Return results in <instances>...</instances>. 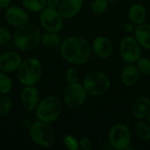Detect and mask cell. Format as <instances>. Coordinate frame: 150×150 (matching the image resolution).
Instances as JSON below:
<instances>
[{"mask_svg":"<svg viewBox=\"0 0 150 150\" xmlns=\"http://www.w3.org/2000/svg\"><path fill=\"white\" fill-rule=\"evenodd\" d=\"M59 47L62 59L73 65L86 63L92 54L91 44L85 38L78 35L65 39Z\"/></svg>","mask_w":150,"mask_h":150,"instance_id":"6da1fadb","label":"cell"},{"mask_svg":"<svg viewBox=\"0 0 150 150\" xmlns=\"http://www.w3.org/2000/svg\"><path fill=\"white\" fill-rule=\"evenodd\" d=\"M40 29L33 24H25L17 27L12 41L14 47L20 51H31L41 43Z\"/></svg>","mask_w":150,"mask_h":150,"instance_id":"7a4b0ae2","label":"cell"},{"mask_svg":"<svg viewBox=\"0 0 150 150\" xmlns=\"http://www.w3.org/2000/svg\"><path fill=\"white\" fill-rule=\"evenodd\" d=\"M62 111L61 100L55 96H47L40 100L34 112L39 120L52 124L55 122Z\"/></svg>","mask_w":150,"mask_h":150,"instance_id":"3957f363","label":"cell"},{"mask_svg":"<svg viewBox=\"0 0 150 150\" xmlns=\"http://www.w3.org/2000/svg\"><path fill=\"white\" fill-rule=\"evenodd\" d=\"M42 64L34 57L24 60L17 70V77L18 82L24 86L35 85L41 78Z\"/></svg>","mask_w":150,"mask_h":150,"instance_id":"277c9868","label":"cell"},{"mask_svg":"<svg viewBox=\"0 0 150 150\" xmlns=\"http://www.w3.org/2000/svg\"><path fill=\"white\" fill-rule=\"evenodd\" d=\"M83 85L88 95L100 97L109 91L111 88V80L105 72L94 70L89 72L84 76Z\"/></svg>","mask_w":150,"mask_h":150,"instance_id":"5b68a950","label":"cell"},{"mask_svg":"<svg viewBox=\"0 0 150 150\" xmlns=\"http://www.w3.org/2000/svg\"><path fill=\"white\" fill-rule=\"evenodd\" d=\"M28 133L32 142L40 148H50L55 142V132L49 123L38 120L32 123Z\"/></svg>","mask_w":150,"mask_h":150,"instance_id":"8992f818","label":"cell"},{"mask_svg":"<svg viewBox=\"0 0 150 150\" xmlns=\"http://www.w3.org/2000/svg\"><path fill=\"white\" fill-rule=\"evenodd\" d=\"M131 132L126 125L117 123L110 128L108 133V142L112 149H131Z\"/></svg>","mask_w":150,"mask_h":150,"instance_id":"52a82bcc","label":"cell"},{"mask_svg":"<svg viewBox=\"0 0 150 150\" xmlns=\"http://www.w3.org/2000/svg\"><path fill=\"white\" fill-rule=\"evenodd\" d=\"M87 92L83 83H69L63 91V101L69 109H77L86 101Z\"/></svg>","mask_w":150,"mask_h":150,"instance_id":"ba28073f","label":"cell"},{"mask_svg":"<svg viewBox=\"0 0 150 150\" xmlns=\"http://www.w3.org/2000/svg\"><path fill=\"white\" fill-rule=\"evenodd\" d=\"M119 51L121 59L127 63H135L142 56V46L132 35H127L120 40Z\"/></svg>","mask_w":150,"mask_h":150,"instance_id":"9c48e42d","label":"cell"},{"mask_svg":"<svg viewBox=\"0 0 150 150\" xmlns=\"http://www.w3.org/2000/svg\"><path fill=\"white\" fill-rule=\"evenodd\" d=\"M39 21L46 31L60 33L63 28L64 18L59 12L58 9L46 7L40 12Z\"/></svg>","mask_w":150,"mask_h":150,"instance_id":"30bf717a","label":"cell"},{"mask_svg":"<svg viewBox=\"0 0 150 150\" xmlns=\"http://www.w3.org/2000/svg\"><path fill=\"white\" fill-rule=\"evenodd\" d=\"M4 18L6 22L15 27H19L25 25L29 21L28 11L24 8L18 5H12L5 10Z\"/></svg>","mask_w":150,"mask_h":150,"instance_id":"8fae6325","label":"cell"},{"mask_svg":"<svg viewBox=\"0 0 150 150\" xmlns=\"http://www.w3.org/2000/svg\"><path fill=\"white\" fill-rule=\"evenodd\" d=\"M91 47L92 53H94L98 58L102 60L111 57L113 52V45L112 40L105 35L97 36L91 43Z\"/></svg>","mask_w":150,"mask_h":150,"instance_id":"7c38bea8","label":"cell"},{"mask_svg":"<svg viewBox=\"0 0 150 150\" xmlns=\"http://www.w3.org/2000/svg\"><path fill=\"white\" fill-rule=\"evenodd\" d=\"M40 91L35 87L25 86L20 92V102L23 108L27 112H33L35 110L36 106L40 102Z\"/></svg>","mask_w":150,"mask_h":150,"instance_id":"4fadbf2b","label":"cell"},{"mask_svg":"<svg viewBox=\"0 0 150 150\" xmlns=\"http://www.w3.org/2000/svg\"><path fill=\"white\" fill-rule=\"evenodd\" d=\"M23 60L21 55L13 51H9L0 55V71L12 73L18 69Z\"/></svg>","mask_w":150,"mask_h":150,"instance_id":"5bb4252c","label":"cell"},{"mask_svg":"<svg viewBox=\"0 0 150 150\" xmlns=\"http://www.w3.org/2000/svg\"><path fill=\"white\" fill-rule=\"evenodd\" d=\"M83 0H60L58 11L64 19L76 17L82 10Z\"/></svg>","mask_w":150,"mask_h":150,"instance_id":"9a60e30c","label":"cell"},{"mask_svg":"<svg viewBox=\"0 0 150 150\" xmlns=\"http://www.w3.org/2000/svg\"><path fill=\"white\" fill-rule=\"evenodd\" d=\"M141 73L138 70L135 63H127L120 73L121 83L127 87H132L136 84L140 79Z\"/></svg>","mask_w":150,"mask_h":150,"instance_id":"2e32d148","label":"cell"},{"mask_svg":"<svg viewBox=\"0 0 150 150\" xmlns=\"http://www.w3.org/2000/svg\"><path fill=\"white\" fill-rule=\"evenodd\" d=\"M132 113L135 119L145 120L150 113V98L149 97L142 96L138 98L133 105Z\"/></svg>","mask_w":150,"mask_h":150,"instance_id":"e0dca14e","label":"cell"},{"mask_svg":"<svg viewBox=\"0 0 150 150\" xmlns=\"http://www.w3.org/2000/svg\"><path fill=\"white\" fill-rule=\"evenodd\" d=\"M134 37L142 47L150 50V24L144 22L136 25Z\"/></svg>","mask_w":150,"mask_h":150,"instance_id":"ac0fdd59","label":"cell"},{"mask_svg":"<svg viewBox=\"0 0 150 150\" xmlns=\"http://www.w3.org/2000/svg\"><path fill=\"white\" fill-rule=\"evenodd\" d=\"M128 18L136 25H141L146 21L147 11L141 4H134L128 9Z\"/></svg>","mask_w":150,"mask_h":150,"instance_id":"d6986e66","label":"cell"},{"mask_svg":"<svg viewBox=\"0 0 150 150\" xmlns=\"http://www.w3.org/2000/svg\"><path fill=\"white\" fill-rule=\"evenodd\" d=\"M62 40L59 33L46 32L41 35V44L48 48H54L61 46Z\"/></svg>","mask_w":150,"mask_h":150,"instance_id":"ffe728a7","label":"cell"},{"mask_svg":"<svg viewBox=\"0 0 150 150\" xmlns=\"http://www.w3.org/2000/svg\"><path fill=\"white\" fill-rule=\"evenodd\" d=\"M135 133L137 137L143 142L150 140V125L144 120H139L135 124Z\"/></svg>","mask_w":150,"mask_h":150,"instance_id":"44dd1931","label":"cell"},{"mask_svg":"<svg viewBox=\"0 0 150 150\" xmlns=\"http://www.w3.org/2000/svg\"><path fill=\"white\" fill-rule=\"evenodd\" d=\"M22 6L30 12H40L47 7L46 0H21Z\"/></svg>","mask_w":150,"mask_h":150,"instance_id":"7402d4cb","label":"cell"},{"mask_svg":"<svg viewBox=\"0 0 150 150\" xmlns=\"http://www.w3.org/2000/svg\"><path fill=\"white\" fill-rule=\"evenodd\" d=\"M13 88V82L7 73L0 71V94L7 95Z\"/></svg>","mask_w":150,"mask_h":150,"instance_id":"603a6c76","label":"cell"},{"mask_svg":"<svg viewBox=\"0 0 150 150\" xmlns=\"http://www.w3.org/2000/svg\"><path fill=\"white\" fill-rule=\"evenodd\" d=\"M108 6V0H92L91 3V10L95 14H102L105 12Z\"/></svg>","mask_w":150,"mask_h":150,"instance_id":"cb8c5ba5","label":"cell"},{"mask_svg":"<svg viewBox=\"0 0 150 150\" xmlns=\"http://www.w3.org/2000/svg\"><path fill=\"white\" fill-rule=\"evenodd\" d=\"M135 65L138 70L140 71L141 75L150 76V59L141 56L139 60L135 62Z\"/></svg>","mask_w":150,"mask_h":150,"instance_id":"d4e9b609","label":"cell"},{"mask_svg":"<svg viewBox=\"0 0 150 150\" xmlns=\"http://www.w3.org/2000/svg\"><path fill=\"white\" fill-rule=\"evenodd\" d=\"M12 108V102L11 98L4 94H0V116L6 115Z\"/></svg>","mask_w":150,"mask_h":150,"instance_id":"484cf974","label":"cell"},{"mask_svg":"<svg viewBox=\"0 0 150 150\" xmlns=\"http://www.w3.org/2000/svg\"><path fill=\"white\" fill-rule=\"evenodd\" d=\"M63 145L65 148L69 150H78L80 149L79 141L72 134H67L62 140Z\"/></svg>","mask_w":150,"mask_h":150,"instance_id":"4316f807","label":"cell"},{"mask_svg":"<svg viewBox=\"0 0 150 150\" xmlns=\"http://www.w3.org/2000/svg\"><path fill=\"white\" fill-rule=\"evenodd\" d=\"M65 77L66 80L68 82V83H78L79 79H80V76H79V72L78 70L74 68V67H69L65 73Z\"/></svg>","mask_w":150,"mask_h":150,"instance_id":"83f0119b","label":"cell"},{"mask_svg":"<svg viewBox=\"0 0 150 150\" xmlns=\"http://www.w3.org/2000/svg\"><path fill=\"white\" fill-rule=\"evenodd\" d=\"M12 40L11 32L3 26H0V45H5Z\"/></svg>","mask_w":150,"mask_h":150,"instance_id":"f1b7e54d","label":"cell"},{"mask_svg":"<svg viewBox=\"0 0 150 150\" xmlns=\"http://www.w3.org/2000/svg\"><path fill=\"white\" fill-rule=\"evenodd\" d=\"M79 145L80 149L83 150H91L93 148V144L91 140L88 136H82L79 140Z\"/></svg>","mask_w":150,"mask_h":150,"instance_id":"f546056e","label":"cell"},{"mask_svg":"<svg viewBox=\"0 0 150 150\" xmlns=\"http://www.w3.org/2000/svg\"><path fill=\"white\" fill-rule=\"evenodd\" d=\"M123 27H124V30L127 33H134V31L136 29V25L129 20V21H127V22H126L124 24Z\"/></svg>","mask_w":150,"mask_h":150,"instance_id":"4dcf8cb0","label":"cell"},{"mask_svg":"<svg viewBox=\"0 0 150 150\" xmlns=\"http://www.w3.org/2000/svg\"><path fill=\"white\" fill-rule=\"evenodd\" d=\"M32 121L30 120H27V119H23L21 121H20V127L25 129V130H28L30 128V127L32 126Z\"/></svg>","mask_w":150,"mask_h":150,"instance_id":"1f68e13d","label":"cell"},{"mask_svg":"<svg viewBox=\"0 0 150 150\" xmlns=\"http://www.w3.org/2000/svg\"><path fill=\"white\" fill-rule=\"evenodd\" d=\"M47 2V7H50V8H58L60 0H46Z\"/></svg>","mask_w":150,"mask_h":150,"instance_id":"d6a6232c","label":"cell"},{"mask_svg":"<svg viewBox=\"0 0 150 150\" xmlns=\"http://www.w3.org/2000/svg\"><path fill=\"white\" fill-rule=\"evenodd\" d=\"M11 0H0V8L6 10L8 7L11 6Z\"/></svg>","mask_w":150,"mask_h":150,"instance_id":"836d02e7","label":"cell"},{"mask_svg":"<svg viewBox=\"0 0 150 150\" xmlns=\"http://www.w3.org/2000/svg\"><path fill=\"white\" fill-rule=\"evenodd\" d=\"M147 121L149 122V124L150 125V113H149V115L148 116V118H147Z\"/></svg>","mask_w":150,"mask_h":150,"instance_id":"e575fe53","label":"cell"},{"mask_svg":"<svg viewBox=\"0 0 150 150\" xmlns=\"http://www.w3.org/2000/svg\"><path fill=\"white\" fill-rule=\"evenodd\" d=\"M108 1H109V3L110 2L112 3V2H117V1H120V0H108Z\"/></svg>","mask_w":150,"mask_h":150,"instance_id":"d590c367","label":"cell"},{"mask_svg":"<svg viewBox=\"0 0 150 150\" xmlns=\"http://www.w3.org/2000/svg\"><path fill=\"white\" fill-rule=\"evenodd\" d=\"M91 1H92V0H91Z\"/></svg>","mask_w":150,"mask_h":150,"instance_id":"8d00e7d4","label":"cell"}]
</instances>
